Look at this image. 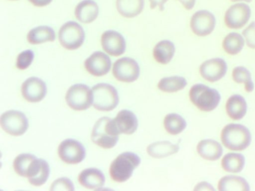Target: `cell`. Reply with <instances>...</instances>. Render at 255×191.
Listing matches in <instances>:
<instances>
[{"label": "cell", "mask_w": 255, "mask_h": 191, "mask_svg": "<svg viewBox=\"0 0 255 191\" xmlns=\"http://www.w3.org/2000/svg\"><path fill=\"white\" fill-rule=\"evenodd\" d=\"M113 73L115 78L119 82L131 83L139 77V66L135 60L125 57L115 62Z\"/></svg>", "instance_id": "8fae6325"}, {"label": "cell", "mask_w": 255, "mask_h": 191, "mask_svg": "<svg viewBox=\"0 0 255 191\" xmlns=\"http://www.w3.org/2000/svg\"><path fill=\"white\" fill-rule=\"evenodd\" d=\"M93 92V106L101 111H110L119 104V97L117 90L109 85L101 83L92 88Z\"/></svg>", "instance_id": "5b68a950"}, {"label": "cell", "mask_w": 255, "mask_h": 191, "mask_svg": "<svg viewBox=\"0 0 255 191\" xmlns=\"http://www.w3.org/2000/svg\"><path fill=\"white\" fill-rule=\"evenodd\" d=\"M55 39L56 33L54 30L47 25L35 27L30 30L27 34L28 42L33 45L54 41Z\"/></svg>", "instance_id": "d4e9b609"}, {"label": "cell", "mask_w": 255, "mask_h": 191, "mask_svg": "<svg viewBox=\"0 0 255 191\" xmlns=\"http://www.w3.org/2000/svg\"><path fill=\"white\" fill-rule=\"evenodd\" d=\"M179 150H180L179 145L174 144L167 140L155 142L149 145L147 148L148 155L154 158H166L177 153Z\"/></svg>", "instance_id": "603a6c76"}, {"label": "cell", "mask_w": 255, "mask_h": 191, "mask_svg": "<svg viewBox=\"0 0 255 191\" xmlns=\"http://www.w3.org/2000/svg\"><path fill=\"white\" fill-rule=\"evenodd\" d=\"M233 80L237 84H244L245 90L246 92L251 93L255 88L252 74L250 71L243 66L234 68L232 71Z\"/></svg>", "instance_id": "1f68e13d"}, {"label": "cell", "mask_w": 255, "mask_h": 191, "mask_svg": "<svg viewBox=\"0 0 255 191\" xmlns=\"http://www.w3.org/2000/svg\"><path fill=\"white\" fill-rule=\"evenodd\" d=\"M189 96L191 102L201 111L215 110L221 101L220 94L216 89L203 84L193 85L190 88Z\"/></svg>", "instance_id": "3957f363"}, {"label": "cell", "mask_w": 255, "mask_h": 191, "mask_svg": "<svg viewBox=\"0 0 255 191\" xmlns=\"http://www.w3.org/2000/svg\"><path fill=\"white\" fill-rule=\"evenodd\" d=\"M187 122L183 116L178 113H168L164 119V127L168 134L177 135L186 129Z\"/></svg>", "instance_id": "f546056e"}, {"label": "cell", "mask_w": 255, "mask_h": 191, "mask_svg": "<svg viewBox=\"0 0 255 191\" xmlns=\"http://www.w3.org/2000/svg\"><path fill=\"white\" fill-rule=\"evenodd\" d=\"M243 35L237 32H231L224 38L222 48L228 55H236L243 50L245 45Z\"/></svg>", "instance_id": "f1b7e54d"}, {"label": "cell", "mask_w": 255, "mask_h": 191, "mask_svg": "<svg viewBox=\"0 0 255 191\" xmlns=\"http://www.w3.org/2000/svg\"><path fill=\"white\" fill-rule=\"evenodd\" d=\"M12 1H16V0H12Z\"/></svg>", "instance_id": "b9f144b4"}, {"label": "cell", "mask_w": 255, "mask_h": 191, "mask_svg": "<svg viewBox=\"0 0 255 191\" xmlns=\"http://www.w3.org/2000/svg\"><path fill=\"white\" fill-rule=\"evenodd\" d=\"M243 36L246 45L251 49H255V22H251L243 30Z\"/></svg>", "instance_id": "d590c367"}, {"label": "cell", "mask_w": 255, "mask_h": 191, "mask_svg": "<svg viewBox=\"0 0 255 191\" xmlns=\"http://www.w3.org/2000/svg\"><path fill=\"white\" fill-rule=\"evenodd\" d=\"M219 191H249L250 186L247 181L241 176H226L218 183Z\"/></svg>", "instance_id": "cb8c5ba5"}, {"label": "cell", "mask_w": 255, "mask_h": 191, "mask_svg": "<svg viewBox=\"0 0 255 191\" xmlns=\"http://www.w3.org/2000/svg\"><path fill=\"white\" fill-rule=\"evenodd\" d=\"M119 132L114 120L108 116L100 118L92 133V140L95 144L104 149H112L119 141Z\"/></svg>", "instance_id": "7a4b0ae2"}, {"label": "cell", "mask_w": 255, "mask_h": 191, "mask_svg": "<svg viewBox=\"0 0 255 191\" xmlns=\"http://www.w3.org/2000/svg\"><path fill=\"white\" fill-rule=\"evenodd\" d=\"M50 191H74V184H73V182H71L68 178H60V179H58L57 180L55 181V182L52 184Z\"/></svg>", "instance_id": "e575fe53"}, {"label": "cell", "mask_w": 255, "mask_h": 191, "mask_svg": "<svg viewBox=\"0 0 255 191\" xmlns=\"http://www.w3.org/2000/svg\"><path fill=\"white\" fill-rule=\"evenodd\" d=\"M252 134L249 128L241 124H228L221 132V140L227 149L243 151L252 143Z\"/></svg>", "instance_id": "6da1fadb"}, {"label": "cell", "mask_w": 255, "mask_h": 191, "mask_svg": "<svg viewBox=\"0 0 255 191\" xmlns=\"http://www.w3.org/2000/svg\"><path fill=\"white\" fill-rule=\"evenodd\" d=\"M111 59L107 54L95 52L85 61L86 70L92 76L100 77L105 76L111 69Z\"/></svg>", "instance_id": "2e32d148"}, {"label": "cell", "mask_w": 255, "mask_h": 191, "mask_svg": "<svg viewBox=\"0 0 255 191\" xmlns=\"http://www.w3.org/2000/svg\"><path fill=\"white\" fill-rule=\"evenodd\" d=\"M187 81L182 76H174L161 79L158 83V88L162 92L175 93L184 89Z\"/></svg>", "instance_id": "4dcf8cb0"}, {"label": "cell", "mask_w": 255, "mask_h": 191, "mask_svg": "<svg viewBox=\"0 0 255 191\" xmlns=\"http://www.w3.org/2000/svg\"><path fill=\"white\" fill-rule=\"evenodd\" d=\"M50 166L44 159L36 158L28 173V181L34 186L39 187L47 182L50 176Z\"/></svg>", "instance_id": "e0dca14e"}, {"label": "cell", "mask_w": 255, "mask_h": 191, "mask_svg": "<svg viewBox=\"0 0 255 191\" xmlns=\"http://www.w3.org/2000/svg\"><path fill=\"white\" fill-rule=\"evenodd\" d=\"M150 1V8L155 9L159 7L160 10L163 9L164 4L168 1V0H149Z\"/></svg>", "instance_id": "74e56055"}, {"label": "cell", "mask_w": 255, "mask_h": 191, "mask_svg": "<svg viewBox=\"0 0 255 191\" xmlns=\"http://www.w3.org/2000/svg\"><path fill=\"white\" fill-rule=\"evenodd\" d=\"M252 10L246 3L240 2L231 5L225 12V25L231 29H240L250 19Z\"/></svg>", "instance_id": "30bf717a"}, {"label": "cell", "mask_w": 255, "mask_h": 191, "mask_svg": "<svg viewBox=\"0 0 255 191\" xmlns=\"http://www.w3.org/2000/svg\"><path fill=\"white\" fill-rule=\"evenodd\" d=\"M65 99L68 105L74 110H87L93 104V92L87 85L77 84L68 89Z\"/></svg>", "instance_id": "52a82bcc"}, {"label": "cell", "mask_w": 255, "mask_h": 191, "mask_svg": "<svg viewBox=\"0 0 255 191\" xmlns=\"http://www.w3.org/2000/svg\"><path fill=\"white\" fill-rule=\"evenodd\" d=\"M99 7L93 0L80 1L75 9L76 18L83 23H91L98 18Z\"/></svg>", "instance_id": "44dd1931"}, {"label": "cell", "mask_w": 255, "mask_h": 191, "mask_svg": "<svg viewBox=\"0 0 255 191\" xmlns=\"http://www.w3.org/2000/svg\"><path fill=\"white\" fill-rule=\"evenodd\" d=\"M247 102L244 97L235 94L228 98L225 105L228 116L233 120H240L247 113Z\"/></svg>", "instance_id": "7402d4cb"}, {"label": "cell", "mask_w": 255, "mask_h": 191, "mask_svg": "<svg viewBox=\"0 0 255 191\" xmlns=\"http://www.w3.org/2000/svg\"><path fill=\"white\" fill-rule=\"evenodd\" d=\"M34 57H35V55H34L33 51L30 50V49L20 52L17 56V63H16L17 68L21 70L27 69L32 64Z\"/></svg>", "instance_id": "836d02e7"}, {"label": "cell", "mask_w": 255, "mask_h": 191, "mask_svg": "<svg viewBox=\"0 0 255 191\" xmlns=\"http://www.w3.org/2000/svg\"><path fill=\"white\" fill-rule=\"evenodd\" d=\"M196 149L198 155L207 161H217L223 154L222 145L212 139L201 140L197 145Z\"/></svg>", "instance_id": "d6986e66"}, {"label": "cell", "mask_w": 255, "mask_h": 191, "mask_svg": "<svg viewBox=\"0 0 255 191\" xmlns=\"http://www.w3.org/2000/svg\"><path fill=\"white\" fill-rule=\"evenodd\" d=\"M194 191H215L214 188L207 182H201L194 188Z\"/></svg>", "instance_id": "8d00e7d4"}, {"label": "cell", "mask_w": 255, "mask_h": 191, "mask_svg": "<svg viewBox=\"0 0 255 191\" xmlns=\"http://www.w3.org/2000/svg\"><path fill=\"white\" fill-rule=\"evenodd\" d=\"M113 120L119 134H132L138 128V119L129 110H121Z\"/></svg>", "instance_id": "ac0fdd59"}, {"label": "cell", "mask_w": 255, "mask_h": 191, "mask_svg": "<svg viewBox=\"0 0 255 191\" xmlns=\"http://www.w3.org/2000/svg\"><path fill=\"white\" fill-rule=\"evenodd\" d=\"M85 34L83 27L74 21H69L61 27L59 39L61 45L68 50L79 49L84 43Z\"/></svg>", "instance_id": "8992f818"}, {"label": "cell", "mask_w": 255, "mask_h": 191, "mask_svg": "<svg viewBox=\"0 0 255 191\" xmlns=\"http://www.w3.org/2000/svg\"><path fill=\"white\" fill-rule=\"evenodd\" d=\"M175 53V46L170 40H162L155 46L153 51V57L158 63L168 64L172 60Z\"/></svg>", "instance_id": "4316f807"}, {"label": "cell", "mask_w": 255, "mask_h": 191, "mask_svg": "<svg viewBox=\"0 0 255 191\" xmlns=\"http://www.w3.org/2000/svg\"><path fill=\"white\" fill-rule=\"evenodd\" d=\"M79 182L88 189L99 190L106 182L102 171L96 168H89L81 172L79 176Z\"/></svg>", "instance_id": "ffe728a7"}, {"label": "cell", "mask_w": 255, "mask_h": 191, "mask_svg": "<svg viewBox=\"0 0 255 191\" xmlns=\"http://www.w3.org/2000/svg\"><path fill=\"white\" fill-rule=\"evenodd\" d=\"M47 91L45 82L39 78H29L22 85V95L29 102H39L46 96Z\"/></svg>", "instance_id": "5bb4252c"}, {"label": "cell", "mask_w": 255, "mask_h": 191, "mask_svg": "<svg viewBox=\"0 0 255 191\" xmlns=\"http://www.w3.org/2000/svg\"><path fill=\"white\" fill-rule=\"evenodd\" d=\"M228 65L226 61L220 58L207 60L201 64L199 73L204 80L209 82H216L226 75Z\"/></svg>", "instance_id": "4fadbf2b"}, {"label": "cell", "mask_w": 255, "mask_h": 191, "mask_svg": "<svg viewBox=\"0 0 255 191\" xmlns=\"http://www.w3.org/2000/svg\"><path fill=\"white\" fill-rule=\"evenodd\" d=\"M144 0H117L116 7L122 16L133 18L141 13L144 9Z\"/></svg>", "instance_id": "484cf974"}, {"label": "cell", "mask_w": 255, "mask_h": 191, "mask_svg": "<svg viewBox=\"0 0 255 191\" xmlns=\"http://www.w3.org/2000/svg\"><path fill=\"white\" fill-rule=\"evenodd\" d=\"M230 1H233V2H251L252 0H230Z\"/></svg>", "instance_id": "60d3db41"}, {"label": "cell", "mask_w": 255, "mask_h": 191, "mask_svg": "<svg viewBox=\"0 0 255 191\" xmlns=\"http://www.w3.org/2000/svg\"><path fill=\"white\" fill-rule=\"evenodd\" d=\"M141 164V158L133 152L121 154L110 166V173L115 182H125L130 179L134 170Z\"/></svg>", "instance_id": "277c9868"}, {"label": "cell", "mask_w": 255, "mask_h": 191, "mask_svg": "<svg viewBox=\"0 0 255 191\" xmlns=\"http://www.w3.org/2000/svg\"><path fill=\"white\" fill-rule=\"evenodd\" d=\"M101 45L107 53L113 56H120L126 50L125 37L114 30H108L102 34Z\"/></svg>", "instance_id": "9a60e30c"}, {"label": "cell", "mask_w": 255, "mask_h": 191, "mask_svg": "<svg viewBox=\"0 0 255 191\" xmlns=\"http://www.w3.org/2000/svg\"><path fill=\"white\" fill-rule=\"evenodd\" d=\"M58 154L62 161L69 164L81 163L86 158V149L80 142L67 139L59 144Z\"/></svg>", "instance_id": "9c48e42d"}, {"label": "cell", "mask_w": 255, "mask_h": 191, "mask_svg": "<svg viewBox=\"0 0 255 191\" xmlns=\"http://www.w3.org/2000/svg\"><path fill=\"white\" fill-rule=\"evenodd\" d=\"M246 164L244 155L240 153L231 152L228 153L222 158L221 165L227 173H239L243 171Z\"/></svg>", "instance_id": "83f0119b"}, {"label": "cell", "mask_w": 255, "mask_h": 191, "mask_svg": "<svg viewBox=\"0 0 255 191\" xmlns=\"http://www.w3.org/2000/svg\"><path fill=\"white\" fill-rule=\"evenodd\" d=\"M2 129L12 136H21L29 128V121L23 112L11 110L2 113L0 119Z\"/></svg>", "instance_id": "ba28073f"}, {"label": "cell", "mask_w": 255, "mask_h": 191, "mask_svg": "<svg viewBox=\"0 0 255 191\" xmlns=\"http://www.w3.org/2000/svg\"><path fill=\"white\" fill-rule=\"evenodd\" d=\"M181 3L182 5L186 9V10H190L195 7L196 0H177Z\"/></svg>", "instance_id": "f35d334b"}, {"label": "cell", "mask_w": 255, "mask_h": 191, "mask_svg": "<svg viewBox=\"0 0 255 191\" xmlns=\"http://www.w3.org/2000/svg\"><path fill=\"white\" fill-rule=\"evenodd\" d=\"M29 1L36 7H44L50 4L53 0H29Z\"/></svg>", "instance_id": "ab89813d"}, {"label": "cell", "mask_w": 255, "mask_h": 191, "mask_svg": "<svg viewBox=\"0 0 255 191\" xmlns=\"http://www.w3.org/2000/svg\"><path fill=\"white\" fill-rule=\"evenodd\" d=\"M216 24V17L211 12L201 10L192 15L190 20V28L195 35L205 37L213 32Z\"/></svg>", "instance_id": "7c38bea8"}, {"label": "cell", "mask_w": 255, "mask_h": 191, "mask_svg": "<svg viewBox=\"0 0 255 191\" xmlns=\"http://www.w3.org/2000/svg\"><path fill=\"white\" fill-rule=\"evenodd\" d=\"M35 155L31 154H20L14 161V169L16 173L22 177L27 178L31 166L36 159Z\"/></svg>", "instance_id": "d6a6232c"}]
</instances>
